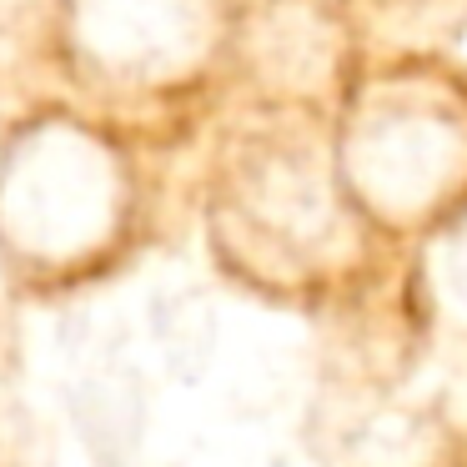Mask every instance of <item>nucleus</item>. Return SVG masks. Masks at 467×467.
Returning <instances> with one entry per match:
<instances>
[{
	"mask_svg": "<svg viewBox=\"0 0 467 467\" xmlns=\"http://www.w3.org/2000/svg\"><path fill=\"white\" fill-rule=\"evenodd\" d=\"M196 216L216 272L282 306H337L397 256L337 171L327 111L232 106L196 176Z\"/></svg>",
	"mask_w": 467,
	"mask_h": 467,
	"instance_id": "1",
	"label": "nucleus"
},
{
	"mask_svg": "<svg viewBox=\"0 0 467 467\" xmlns=\"http://www.w3.org/2000/svg\"><path fill=\"white\" fill-rule=\"evenodd\" d=\"M367 56L352 0H242L232 41V106L337 111Z\"/></svg>",
	"mask_w": 467,
	"mask_h": 467,
	"instance_id": "5",
	"label": "nucleus"
},
{
	"mask_svg": "<svg viewBox=\"0 0 467 467\" xmlns=\"http://www.w3.org/2000/svg\"><path fill=\"white\" fill-rule=\"evenodd\" d=\"M242 0H51L31 61L56 91L176 141L232 106Z\"/></svg>",
	"mask_w": 467,
	"mask_h": 467,
	"instance_id": "3",
	"label": "nucleus"
},
{
	"mask_svg": "<svg viewBox=\"0 0 467 467\" xmlns=\"http://www.w3.org/2000/svg\"><path fill=\"white\" fill-rule=\"evenodd\" d=\"M337 171L397 256L467 206V61L367 51L332 111Z\"/></svg>",
	"mask_w": 467,
	"mask_h": 467,
	"instance_id": "4",
	"label": "nucleus"
},
{
	"mask_svg": "<svg viewBox=\"0 0 467 467\" xmlns=\"http://www.w3.org/2000/svg\"><path fill=\"white\" fill-rule=\"evenodd\" d=\"M166 141L31 86L0 136V276L11 296H61L141 256L161 216Z\"/></svg>",
	"mask_w": 467,
	"mask_h": 467,
	"instance_id": "2",
	"label": "nucleus"
},
{
	"mask_svg": "<svg viewBox=\"0 0 467 467\" xmlns=\"http://www.w3.org/2000/svg\"><path fill=\"white\" fill-rule=\"evenodd\" d=\"M407 292L422 317V332L467 347V206L407 246Z\"/></svg>",
	"mask_w": 467,
	"mask_h": 467,
	"instance_id": "6",
	"label": "nucleus"
},
{
	"mask_svg": "<svg viewBox=\"0 0 467 467\" xmlns=\"http://www.w3.org/2000/svg\"><path fill=\"white\" fill-rule=\"evenodd\" d=\"M0 457H5V447H0Z\"/></svg>",
	"mask_w": 467,
	"mask_h": 467,
	"instance_id": "7",
	"label": "nucleus"
}]
</instances>
